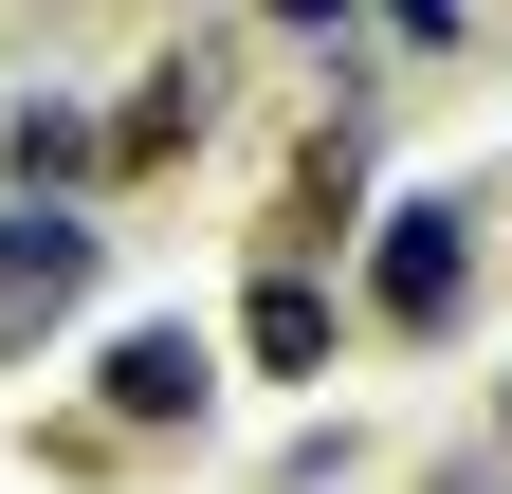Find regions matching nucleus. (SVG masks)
<instances>
[{"instance_id":"7","label":"nucleus","mask_w":512,"mask_h":494,"mask_svg":"<svg viewBox=\"0 0 512 494\" xmlns=\"http://www.w3.org/2000/svg\"><path fill=\"white\" fill-rule=\"evenodd\" d=\"M384 37H458V0H384Z\"/></svg>"},{"instance_id":"8","label":"nucleus","mask_w":512,"mask_h":494,"mask_svg":"<svg viewBox=\"0 0 512 494\" xmlns=\"http://www.w3.org/2000/svg\"><path fill=\"white\" fill-rule=\"evenodd\" d=\"M275 19H311V37H330V19H348V0H275Z\"/></svg>"},{"instance_id":"3","label":"nucleus","mask_w":512,"mask_h":494,"mask_svg":"<svg viewBox=\"0 0 512 494\" xmlns=\"http://www.w3.org/2000/svg\"><path fill=\"white\" fill-rule=\"evenodd\" d=\"M202 403H220V348L183 330V312L110 330V421H202Z\"/></svg>"},{"instance_id":"1","label":"nucleus","mask_w":512,"mask_h":494,"mask_svg":"<svg viewBox=\"0 0 512 494\" xmlns=\"http://www.w3.org/2000/svg\"><path fill=\"white\" fill-rule=\"evenodd\" d=\"M366 293H384V330H458V293H476V238H458V202H384L366 220Z\"/></svg>"},{"instance_id":"2","label":"nucleus","mask_w":512,"mask_h":494,"mask_svg":"<svg viewBox=\"0 0 512 494\" xmlns=\"http://www.w3.org/2000/svg\"><path fill=\"white\" fill-rule=\"evenodd\" d=\"M202 110H220V55H165V74L92 129V165H110V183H147V165H183V147H202Z\"/></svg>"},{"instance_id":"6","label":"nucleus","mask_w":512,"mask_h":494,"mask_svg":"<svg viewBox=\"0 0 512 494\" xmlns=\"http://www.w3.org/2000/svg\"><path fill=\"white\" fill-rule=\"evenodd\" d=\"M0 183H92V129L55 92H19V110H0Z\"/></svg>"},{"instance_id":"10","label":"nucleus","mask_w":512,"mask_h":494,"mask_svg":"<svg viewBox=\"0 0 512 494\" xmlns=\"http://www.w3.org/2000/svg\"><path fill=\"white\" fill-rule=\"evenodd\" d=\"M494 421H512V403H494Z\"/></svg>"},{"instance_id":"9","label":"nucleus","mask_w":512,"mask_h":494,"mask_svg":"<svg viewBox=\"0 0 512 494\" xmlns=\"http://www.w3.org/2000/svg\"><path fill=\"white\" fill-rule=\"evenodd\" d=\"M439 494H512V476H439Z\"/></svg>"},{"instance_id":"5","label":"nucleus","mask_w":512,"mask_h":494,"mask_svg":"<svg viewBox=\"0 0 512 494\" xmlns=\"http://www.w3.org/2000/svg\"><path fill=\"white\" fill-rule=\"evenodd\" d=\"M330 330H348L330 275H275V257H256V293H238V348H256V366H293V385H311V366H330Z\"/></svg>"},{"instance_id":"4","label":"nucleus","mask_w":512,"mask_h":494,"mask_svg":"<svg viewBox=\"0 0 512 494\" xmlns=\"http://www.w3.org/2000/svg\"><path fill=\"white\" fill-rule=\"evenodd\" d=\"M348 202H366V129H330V147L275 183V275H311V257H330V238H348Z\"/></svg>"}]
</instances>
